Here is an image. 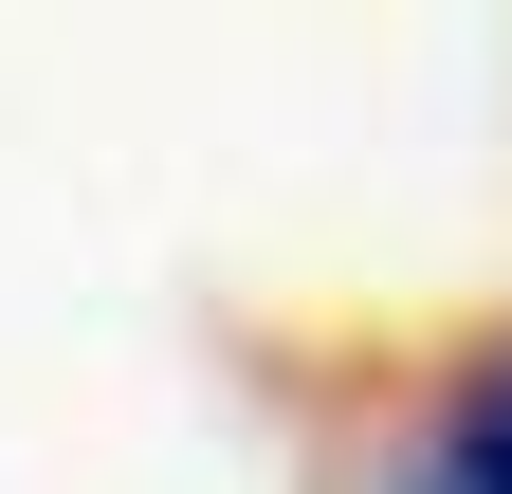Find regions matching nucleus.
I'll use <instances>...</instances> for the list:
<instances>
[{
	"label": "nucleus",
	"instance_id": "f257e3e1",
	"mask_svg": "<svg viewBox=\"0 0 512 494\" xmlns=\"http://www.w3.org/2000/svg\"><path fill=\"white\" fill-rule=\"evenodd\" d=\"M421 494H512V348L476 366V403L439 421V476H421Z\"/></svg>",
	"mask_w": 512,
	"mask_h": 494
}]
</instances>
